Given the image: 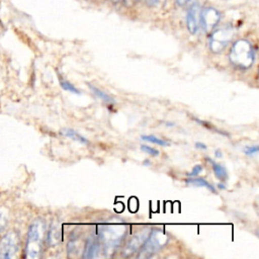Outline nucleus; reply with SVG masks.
Listing matches in <instances>:
<instances>
[{"label": "nucleus", "instance_id": "1", "mask_svg": "<svg viewBox=\"0 0 259 259\" xmlns=\"http://www.w3.org/2000/svg\"><path fill=\"white\" fill-rule=\"evenodd\" d=\"M229 59L234 66L240 69L250 68L255 60V52L251 42L247 39L235 41L231 48Z\"/></svg>", "mask_w": 259, "mask_h": 259}, {"label": "nucleus", "instance_id": "2", "mask_svg": "<svg viewBox=\"0 0 259 259\" xmlns=\"http://www.w3.org/2000/svg\"><path fill=\"white\" fill-rule=\"evenodd\" d=\"M46 226L41 220H35L29 227L25 254L27 258H37L41 251Z\"/></svg>", "mask_w": 259, "mask_h": 259}, {"label": "nucleus", "instance_id": "3", "mask_svg": "<svg viewBox=\"0 0 259 259\" xmlns=\"http://www.w3.org/2000/svg\"><path fill=\"white\" fill-rule=\"evenodd\" d=\"M168 242V236L161 230L153 231L141 246L139 258H150Z\"/></svg>", "mask_w": 259, "mask_h": 259}, {"label": "nucleus", "instance_id": "4", "mask_svg": "<svg viewBox=\"0 0 259 259\" xmlns=\"http://www.w3.org/2000/svg\"><path fill=\"white\" fill-rule=\"evenodd\" d=\"M235 30L232 26H223L218 29H213L209 36V49L212 53L219 54L225 50L228 44L232 40Z\"/></svg>", "mask_w": 259, "mask_h": 259}, {"label": "nucleus", "instance_id": "5", "mask_svg": "<svg viewBox=\"0 0 259 259\" xmlns=\"http://www.w3.org/2000/svg\"><path fill=\"white\" fill-rule=\"evenodd\" d=\"M125 233L124 226H106L100 229L99 238L107 250H114L122 240Z\"/></svg>", "mask_w": 259, "mask_h": 259}, {"label": "nucleus", "instance_id": "6", "mask_svg": "<svg viewBox=\"0 0 259 259\" xmlns=\"http://www.w3.org/2000/svg\"><path fill=\"white\" fill-rule=\"evenodd\" d=\"M19 250V238L16 233L10 232L0 240V259L13 258Z\"/></svg>", "mask_w": 259, "mask_h": 259}, {"label": "nucleus", "instance_id": "7", "mask_svg": "<svg viewBox=\"0 0 259 259\" xmlns=\"http://www.w3.org/2000/svg\"><path fill=\"white\" fill-rule=\"evenodd\" d=\"M221 20V12L213 7H206L200 11L199 24L206 33H210Z\"/></svg>", "mask_w": 259, "mask_h": 259}, {"label": "nucleus", "instance_id": "8", "mask_svg": "<svg viewBox=\"0 0 259 259\" xmlns=\"http://www.w3.org/2000/svg\"><path fill=\"white\" fill-rule=\"evenodd\" d=\"M200 6L194 3L190 6L186 14V25L187 29L191 34H195L199 28V18H200Z\"/></svg>", "mask_w": 259, "mask_h": 259}, {"label": "nucleus", "instance_id": "9", "mask_svg": "<svg viewBox=\"0 0 259 259\" xmlns=\"http://www.w3.org/2000/svg\"><path fill=\"white\" fill-rule=\"evenodd\" d=\"M147 236H148V232L143 231V232L137 234L135 237H133L132 240L126 245L125 249H124V254L125 255H131V254L137 252V250L139 248H141V246L145 242Z\"/></svg>", "mask_w": 259, "mask_h": 259}, {"label": "nucleus", "instance_id": "10", "mask_svg": "<svg viewBox=\"0 0 259 259\" xmlns=\"http://www.w3.org/2000/svg\"><path fill=\"white\" fill-rule=\"evenodd\" d=\"M62 241V228L59 224H52L48 232V243L51 246H55Z\"/></svg>", "mask_w": 259, "mask_h": 259}, {"label": "nucleus", "instance_id": "11", "mask_svg": "<svg viewBox=\"0 0 259 259\" xmlns=\"http://www.w3.org/2000/svg\"><path fill=\"white\" fill-rule=\"evenodd\" d=\"M100 252V244L98 241L94 239H88L85 249L83 258H95L98 256V253Z\"/></svg>", "mask_w": 259, "mask_h": 259}, {"label": "nucleus", "instance_id": "12", "mask_svg": "<svg viewBox=\"0 0 259 259\" xmlns=\"http://www.w3.org/2000/svg\"><path fill=\"white\" fill-rule=\"evenodd\" d=\"M186 183L190 184L192 186H195V187H204V188L208 189L209 191H211L212 193L217 192L215 188L207 180H205L204 178H201V177H195V176L189 177L186 179Z\"/></svg>", "mask_w": 259, "mask_h": 259}, {"label": "nucleus", "instance_id": "13", "mask_svg": "<svg viewBox=\"0 0 259 259\" xmlns=\"http://www.w3.org/2000/svg\"><path fill=\"white\" fill-rule=\"evenodd\" d=\"M209 163L211 164L212 166V171H213V174L214 176L221 180V181H226L228 179V172H227V169L225 166H223L222 164L220 163H217L214 162L212 159H209V158H206Z\"/></svg>", "mask_w": 259, "mask_h": 259}, {"label": "nucleus", "instance_id": "14", "mask_svg": "<svg viewBox=\"0 0 259 259\" xmlns=\"http://www.w3.org/2000/svg\"><path fill=\"white\" fill-rule=\"evenodd\" d=\"M62 135L73 140V141H76V142H79L80 144H84V145H87L89 143V141L84 137L82 136L81 134H79L78 132H76L75 130L73 128H63L61 131Z\"/></svg>", "mask_w": 259, "mask_h": 259}, {"label": "nucleus", "instance_id": "15", "mask_svg": "<svg viewBox=\"0 0 259 259\" xmlns=\"http://www.w3.org/2000/svg\"><path fill=\"white\" fill-rule=\"evenodd\" d=\"M87 85L89 86V88L91 89V91L93 92V94H94L96 97L100 98L101 100H103V101L106 102V103H114V99H113L110 95H108L107 93H105L104 91L100 90L99 88L93 86V85L90 84V83H87Z\"/></svg>", "mask_w": 259, "mask_h": 259}, {"label": "nucleus", "instance_id": "16", "mask_svg": "<svg viewBox=\"0 0 259 259\" xmlns=\"http://www.w3.org/2000/svg\"><path fill=\"white\" fill-rule=\"evenodd\" d=\"M141 139L143 141H146V142H149V143H152L155 145H159L162 147H168L170 145L169 142H167L163 139L157 138L156 136H153V135H143V136H141Z\"/></svg>", "mask_w": 259, "mask_h": 259}, {"label": "nucleus", "instance_id": "17", "mask_svg": "<svg viewBox=\"0 0 259 259\" xmlns=\"http://www.w3.org/2000/svg\"><path fill=\"white\" fill-rule=\"evenodd\" d=\"M60 85H61V87L64 89V90H66V91H69V92H71V93H74V94H77V95H80L81 94V91L78 89V88H76L72 83H70L69 81H67V80H64V79H60Z\"/></svg>", "mask_w": 259, "mask_h": 259}, {"label": "nucleus", "instance_id": "18", "mask_svg": "<svg viewBox=\"0 0 259 259\" xmlns=\"http://www.w3.org/2000/svg\"><path fill=\"white\" fill-rule=\"evenodd\" d=\"M141 150L144 153H146L148 155H151V156H155V157L159 156V154H160L159 150H157V149H155V148H153L151 146H147V145H142L141 146Z\"/></svg>", "mask_w": 259, "mask_h": 259}, {"label": "nucleus", "instance_id": "19", "mask_svg": "<svg viewBox=\"0 0 259 259\" xmlns=\"http://www.w3.org/2000/svg\"><path fill=\"white\" fill-rule=\"evenodd\" d=\"M258 151H259L258 145L247 146V147H245V149H244V153H245L247 156H249V157H254V156H257V154H258Z\"/></svg>", "mask_w": 259, "mask_h": 259}, {"label": "nucleus", "instance_id": "20", "mask_svg": "<svg viewBox=\"0 0 259 259\" xmlns=\"http://www.w3.org/2000/svg\"><path fill=\"white\" fill-rule=\"evenodd\" d=\"M7 223V211L0 206V232L5 228Z\"/></svg>", "mask_w": 259, "mask_h": 259}, {"label": "nucleus", "instance_id": "21", "mask_svg": "<svg viewBox=\"0 0 259 259\" xmlns=\"http://www.w3.org/2000/svg\"><path fill=\"white\" fill-rule=\"evenodd\" d=\"M202 170H203L202 166L199 165V164H197V165H195V166L192 168L191 172L187 173V175H188L189 177H194V176H197L199 173H201Z\"/></svg>", "mask_w": 259, "mask_h": 259}, {"label": "nucleus", "instance_id": "22", "mask_svg": "<svg viewBox=\"0 0 259 259\" xmlns=\"http://www.w3.org/2000/svg\"><path fill=\"white\" fill-rule=\"evenodd\" d=\"M194 146H195V148L200 149V150H206V149H207V146H206L205 144L201 143V142H196V143L194 144Z\"/></svg>", "mask_w": 259, "mask_h": 259}, {"label": "nucleus", "instance_id": "23", "mask_svg": "<svg viewBox=\"0 0 259 259\" xmlns=\"http://www.w3.org/2000/svg\"><path fill=\"white\" fill-rule=\"evenodd\" d=\"M192 0H176V3H177V5H179V6H185V5H187L188 3H190Z\"/></svg>", "mask_w": 259, "mask_h": 259}, {"label": "nucleus", "instance_id": "24", "mask_svg": "<svg viewBox=\"0 0 259 259\" xmlns=\"http://www.w3.org/2000/svg\"><path fill=\"white\" fill-rule=\"evenodd\" d=\"M158 2V0H146V3L148 4V5H155L156 3Z\"/></svg>", "mask_w": 259, "mask_h": 259}, {"label": "nucleus", "instance_id": "25", "mask_svg": "<svg viewBox=\"0 0 259 259\" xmlns=\"http://www.w3.org/2000/svg\"><path fill=\"white\" fill-rule=\"evenodd\" d=\"M218 187H219L220 189H223V190L227 189V187H226L225 184H223V183H218Z\"/></svg>", "mask_w": 259, "mask_h": 259}, {"label": "nucleus", "instance_id": "26", "mask_svg": "<svg viewBox=\"0 0 259 259\" xmlns=\"http://www.w3.org/2000/svg\"><path fill=\"white\" fill-rule=\"evenodd\" d=\"M223 155H222V152L220 151V150H217L215 151V157H218V158H221Z\"/></svg>", "mask_w": 259, "mask_h": 259}, {"label": "nucleus", "instance_id": "27", "mask_svg": "<svg viewBox=\"0 0 259 259\" xmlns=\"http://www.w3.org/2000/svg\"><path fill=\"white\" fill-rule=\"evenodd\" d=\"M165 124H166L167 126H174V125H175V123H174V122H168V121H166V122H165Z\"/></svg>", "mask_w": 259, "mask_h": 259}, {"label": "nucleus", "instance_id": "28", "mask_svg": "<svg viewBox=\"0 0 259 259\" xmlns=\"http://www.w3.org/2000/svg\"><path fill=\"white\" fill-rule=\"evenodd\" d=\"M144 165L149 166V165H151V163H150V161H149V160H145V161H144Z\"/></svg>", "mask_w": 259, "mask_h": 259}, {"label": "nucleus", "instance_id": "29", "mask_svg": "<svg viewBox=\"0 0 259 259\" xmlns=\"http://www.w3.org/2000/svg\"><path fill=\"white\" fill-rule=\"evenodd\" d=\"M113 3H119L121 0H111Z\"/></svg>", "mask_w": 259, "mask_h": 259}]
</instances>
